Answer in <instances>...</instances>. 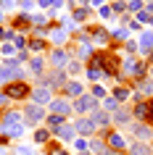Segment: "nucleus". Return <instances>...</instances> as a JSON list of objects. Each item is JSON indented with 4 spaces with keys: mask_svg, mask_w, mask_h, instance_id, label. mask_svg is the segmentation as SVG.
<instances>
[{
    "mask_svg": "<svg viewBox=\"0 0 153 155\" xmlns=\"http://www.w3.org/2000/svg\"><path fill=\"white\" fill-rule=\"evenodd\" d=\"M92 66L103 68L106 76H121L119 74V58L113 55V53H95L92 55Z\"/></svg>",
    "mask_w": 153,
    "mask_h": 155,
    "instance_id": "f257e3e1",
    "label": "nucleus"
},
{
    "mask_svg": "<svg viewBox=\"0 0 153 155\" xmlns=\"http://www.w3.org/2000/svg\"><path fill=\"white\" fill-rule=\"evenodd\" d=\"M32 95V90H29V84L24 82H16V84H8V90H5V97H13V100H24Z\"/></svg>",
    "mask_w": 153,
    "mask_h": 155,
    "instance_id": "f03ea898",
    "label": "nucleus"
},
{
    "mask_svg": "<svg viewBox=\"0 0 153 155\" xmlns=\"http://www.w3.org/2000/svg\"><path fill=\"white\" fill-rule=\"evenodd\" d=\"M34 97V105H45V103H53V90L50 87H37V90L32 92Z\"/></svg>",
    "mask_w": 153,
    "mask_h": 155,
    "instance_id": "7ed1b4c3",
    "label": "nucleus"
},
{
    "mask_svg": "<svg viewBox=\"0 0 153 155\" xmlns=\"http://www.w3.org/2000/svg\"><path fill=\"white\" fill-rule=\"evenodd\" d=\"M98 100L92 97V95H82V97H77V103H74V110L77 113H85V110H90V108H95Z\"/></svg>",
    "mask_w": 153,
    "mask_h": 155,
    "instance_id": "20e7f679",
    "label": "nucleus"
},
{
    "mask_svg": "<svg viewBox=\"0 0 153 155\" xmlns=\"http://www.w3.org/2000/svg\"><path fill=\"white\" fill-rule=\"evenodd\" d=\"M74 131L92 134V131H95V124H92V118H77V124H74Z\"/></svg>",
    "mask_w": 153,
    "mask_h": 155,
    "instance_id": "39448f33",
    "label": "nucleus"
},
{
    "mask_svg": "<svg viewBox=\"0 0 153 155\" xmlns=\"http://www.w3.org/2000/svg\"><path fill=\"white\" fill-rule=\"evenodd\" d=\"M37 121H42V108L40 105H29V108H26V124L34 126Z\"/></svg>",
    "mask_w": 153,
    "mask_h": 155,
    "instance_id": "423d86ee",
    "label": "nucleus"
},
{
    "mask_svg": "<svg viewBox=\"0 0 153 155\" xmlns=\"http://www.w3.org/2000/svg\"><path fill=\"white\" fill-rule=\"evenodd\" d=\"M111 121L116 124V126H127V124L132 121V113H129V110H124V108H119V110L111 116Z\"/></svg>",
    "mask_w": 153,
    "mask_h": 155,
    "instance_id": "0eeeda50",
    "label": "nucleus"
},
{
    "mask_svg": "<svg viewBox=\"0 0 153 155\" xmlns=\"http://www.w3.org/2000/svg\"><path fill=\"white\" fill-rule=\"evenodd\" d=\"M137 48H140V53H148V50H153V32H143V34H140Z\"/></svg>",
    "mask_w": 153,
    "mask_h": 155,
    "instance_id": "6e6552de",
    "label": "nucleus"
},
{
    "mask_svg": "<svg viewBox=\"0 0 153 155\" xmlns=\"http://www.w3.org/2000/svg\"><path fill=\"white\" fill-rule=\"evenodd\" d=\"M50 108H53V113H56V116H66L69 110H71V105H69L66 100H53V103H50Z\"/></svg>",
    "mask_w": 153,
    "mask_h": 155,
    "instance_id": "1a4fd4ad",
    "label": "nucleus"
},
{
    "mask_svg": "<svg viewBox=\"0 0 153 155\" xmlns=\"http://www.w3.org/2000/svg\"><path fill=\"white\" fill-rule=\"evenodd\" d=\"M90 118H92V124H95V126H106V124L111 121V116L106 113V110H98V108L92 110V116H90Z\"/></svg>",
    "mask_w": 153,
    "mask_h": 155,
    "instance_id": "9d476101",
    "label": "nucleus"
},
{
    "mask_svg": "<svg viewBox=\"0 0 153 155\" xmlns=\"http://www.w3.org/2000/svg\"><path fill=\"white\" fill-rule=\"evenodd\" d=\"M66 61H69L66 50H61V48H58V50H53V53H50V63H53V66H64Z\"/></svg>",
    "mask_w": 153,
    "mask_h": 155,
    "instance_id": "9b49d317",
    "label": "nucleus"
},
{
    "mask_svg": "<svg viewBox=\"0 0 153 155\" xmlns=\"http://www.w3.org/2000/svg\"><path fill=\"white\" fill-rule=\"evenodd\" d=\"M108 145H111L113 150H121V147L127 145V142H124V137H121L119 131H111V134H108Z\"/></svg>",
    "mask_w": 153,
    "mask_h": 155,
    "instance_id": "f8f14e48",
    "label": "nucleus"
},
{
    "mask_svg": "<svg viewBox=\"0 0 153 155\" xmlns=\"http://www.w3.org/2000/svg\"><path fill=\"white\" fill-rule=\"evenodd\" d=\"M132 131H135V137H140V139H151V129H148L145 124H132Z\"/></svg>",
    "mask_w": 153,
    "mask_h": 155,
    "instance_id": "ddd939ff",
    "label": "nucleus"
},
{
    "mask_svg": "<svg viewBox=\"0 0 153 155\" xmlns=\"http://www.w3.org/2000/svg\"><path fill=\"white\" fill-rule=\"evenodd\" d=\"M135 118H140V121H148V100L135 105Z\"/></svg>",
    "mask_w": 153,
    "mask_h": 155,
    "instance_id": "4468645a",
    "label": "nucleus"
},
{
    "mask_svg": "<svg viewBox=\"0 0 153 155\" xmlns=\"http://www.w3.org/2000/svg\"><path fill=\"white\" fill-rule=\"evenodd\" d=\"M56 137H61V139H71V137H74V126H64V124H61V126L56 129Z\"/></svg>",
    "mask_w": 153,
    "mask_h": 155,
    "instance_id": "2eb2a0df",
    "label": "nucleus"
},
{
    "mask_svg": "<svg viewBox=\"0 0 153 155\" xmlns=\"http://www.w3.org/2000/svg\"><path fill=\"white\" fill-rule=\"evenodd\" d=\"M87 79H90V82H98V79H106V71H103V68H98V66H92V68L87 71Z\"/></svg>",
    "mask_w": 153,
    "mask_h": 155,
    "instance_id": "dca6fc26",
    "label": "nucleus"
},
{
    "mask_svg": "<svg viewBox=\"0 0 153 155\" xmlns=\"http://www.w3.org/2000/svg\"><path fill=\"white\" fill-rule=\"evenodd\" d=\"M66 95H69V97L82 95V84H79V82H66Z\"/></svg>",
    "mask_w": 153,
    "mask_h": 155,
    "instance_id": "f3484780",
    "label": "nucleus"
},
{
    "mask_svg": "<svg viewBox=\"0 0 153 155\" xmlns=\"http://www.w3.org/2000/svg\"><path fill=\"white\" fill-rule=\"evenodd\" d=\"M92 40H95L98 45H103V42L108 40V32H106V29H100V26H98V29H92Z\"/></svg>",
    "mask_w": 153,
    "mask_h": 155,
    "instance_id": "a211bd4d",
    "label": "nucleus"
},
{
    "mask_svg": "<svg viewBox=\"0 0 153 155\" xmlns=\"http://www.w3.org/2000/svg\"><path fill=\"white\" fill-rule=\"evenodd\" d=\"M113 97L119 100V105H121V103L129 97V90H127V87H116V90H113Z\"/></svg>",
    "mask_w": 153,
    "mask_h": 155,
    "instance_id": "6ab92c4d",
    "label": "nucleus"
},
{
    "mask_svg": "<svg viewBox=\"0 0 153 155\" xmlns=\"http://www.w3.org/2000/svg\"><path fill=\"white\" fill-rule=\"evenodd\" d=\"M53 42H56V45H64L66 42V29H53Z\"/></svg>",
    "mask_w": 153,
    "mask_h": 155,
    "instance_id": "aec40b11",
    "label": "nucleus"
},
{
    "mask_svg": "<svg viewBox=\"0 0 153 155\" xmlns=\"http://www.w3.org/2000/svg\"><path fill=\"white\" fill-rule=\"evenodd\" d=\"M90 150L98 153V155H108V147H106L103 142H90Z\"/></svg>",
    "mask_w": 153,
    "mask_h": 155,
    "instance_id": "412c9836",
    "label": "nucleus"
},
{
    "mask_svg": "<svg viewBox=\"0 0 153 155\" xmlns=\"http://www.w3.org/2000/svg\"><path fill=\"white\" fill-rule=\"evenodd\" d=\"M129 155H151V150H148L145 145H140V142H137V145H132V150H129Z\"/></svg>",
    "mask_w": 153,
    "mask_h": 155,
    "instance_id": "4be33fe9",
    "label": "nucleus"
},
{
    "mask_svg": "<svg viewBox=\"0 0 153 155\" xmlns=\"http://www.w3.org/2000/svg\"><path fill=\"white\" fill-rule=\"evenodd\" d=\"M48 137H50V131H45V129H37V131H34V142H37V145L48 142Z\"/></svg>",
    "mask_w": 153,
    "mask_h": 155,
    "instance_id": "5701e85b",
    "label": "nucleus"
},
{
    "mask_svg": "<svg viewBox=\"0 0 153 155\" xmlns=\"http://www.w3.org/2000/svg\"><path fill=\"white\" fill-rule=\"evenodd\" d=\"M103 105H106V110H119V100H116V97H106V103H103Z\"/></svg>",
    "mask_w": 153,
    "mask_h": 155,
    "instance_id": "b1692460",
    "label": "nucleus"
},
{
    "mask_svg": "<svg viewBox=\"0 0 153 155\" xmlns=\"http://www.w3.org/2000/svg\"><path fill=\"white\" fill-rule=\"evenodd\" d=\"M87 13H90L87 8H74V21H85V18H87Z\"/></svg>",
    "mask_w": 153,
    "mask_h": 155,
    "instance_id": "393cba45",
    "label": "nucleus"
},
{
    "mask_svg": "<svg viewBox=\"0 0 153 155\" xmlns=\"http://www.w3.org/2000/svg\"><path fill=\"white\" fill-rule=\"evenodd\" d=\"M137 84H140V92H145V95H151V92H153V84L148 82V79H140Z\"/></svg>",
    "mask_w": 153,
    "mask_h": 155,
    "instance_id": "a878e982",
    "label": "nucleus"
},
{
    "mask_svg": "<svg viewBox=\"0 0 153 155\" xmlns=\"http://www.w3.org/2000/svg\"><path fill=\"white\" fill-rule=\"evenodd\" d=\"M8 131H11V137H21L24 134V126L21 124H13V126H8Z\"/></svg>",
    "mask_w": 153,
    "mask_h": 155,
    "instance_id": "bb28decb",
    "label": "nucleus"
},
{
    "mask_svg": "<svg viewBox=\"0 0 153 155\" xmlns=\"http://www.w3.org/2000/svg\"><path fill=\"white\" fill-rule=\"evenodd\" d=\"M29 68H32L34 74H42V61H40V58H32V63H29Z\"/></svg>",
    "mask_w": 153,
    "mask_h": 155,
    "instance_id": "cd10ccee",
    "label": "nucleus"
},
{
    "mask_svg": "<svg viewBox=\"0 0 153 155\" xmlns=\"http://www.w3.org/2000/svg\"><path fill=\"white\" fill-rule=\"evenodd\" d=\"M48 124H50V126H56V129H58V126L64 124V116H56V113H53V116H50V118H48Z\"/></svg>",
    "mask_w": 153,
    "mask_h": 155,
    "instance_id": "c85d7f7f",
    "label": "nucleus"
},
{
    "mask_svg": "<svg viewBox=\"0 0 153 155\" xmlns=\"http://www.w3.org/2000/svg\"><path fill=\"white\" fill-rule=\"evenodd\" d=\"M127 29H113V40H121V42H124V40H127Z\"/></svg>",
    "mask_w": 153,
    "mask_h": 155,
    "instance_id": "c756f323",
    "label": "nucleus"
},
{
    "mask_svg": "<svg viewBox=\"0 0 153 155\" xmlns=\"http://www.w3.org/2000/svg\"><path fill=\"white\" fill-rule=\"evenodd\" d=\"M79 68H82V63H79V61H69V74H77Z\"/></svg>",
    "mask_w": 153,
    "mask_h": 155,
    "instance_id": "7c9ffc66",
    "label": "nucleus"
},
{
    "mask_svg": "<svg viewBox=\"0 0 153 155\" xmlns=\"http://www.w3.org/2000/svg\"><path fill=\"white\" fill-rule=\"evenodd\" d=\"M29 48H32V50H42V48H45V42H42L40 37H37V40H32V42H29Z\"/></svg>",
    "mask_w": 153,
    "mask_h": 155,
    "instance_id": "2f4dec72",
    "label": "nucleus"
},
{
    "mask_svg": "<svg viewBox=\"0 0 153 155\" xmlns=\"http://www.w3.org/2000/svg\"><path fill=\"white\" fill-rule=\"evenodd\" d=\"M92 97H106V90H103V87H92Z\"/></svg>",
    "mask_w": 153,
    "mask_h": 155,
    "instance_id": "473e14b6",
    "label": "nucleus"
},
{
    "mask_svg": "<svg viewBox=\"0 0 153 155\" xmlns=\"http://www.w3.org/2000/svg\"><path fill=\"white\" fill-rule=\"evenodd\" d=\"M92 55V50H90V45H82V50H79V58H90Z\"/></svg>",
    "mask_w": 153,
    "mask_h": 155,
    "instance_id": "72a5a7b5",
    "label": "nucleus"
},
{
    "mask_svg": "<svg viewBox=\"0 0 153 155\" xmlns=\"http://www.w3.org/2000/svg\"><path fill=\"white\" fill-rule=\"evenodd\" d=\"M143 8V0H129V11H140Z\"/></svg>",
    "mask_w": 153,
    "mask_h": 155,
    "instance_id": "f704fd0d",
    "label": "nucleus"
},
{
    "mask_svg": "<svg viewBox=\"0 0 153 155\" xmlns=\"http://www.w3.org/2000/svg\"><path fill=\"white\" fill-rule=\"evenodd\" d=\"M100 16H103V18H111V16H113V8H108V5L100 8Z\"/></svg>",
    "mask_w": 153,
    "mask_h": 155,
    "instance_id": "c9c22d12",
    "label": "nucleus"
},
{
    "mask_svg": "<svg viewBox=\"0 0 153 155\" xmlns=\"http://www.w3.org/2000/svg\"><path fill=\"white\" fill-rule=\"evenodd\" d=\"M148 124H153V97L148 100Z\"/></svg>",
    "mask_w": 153,
    "mask_h": 155,
    "instance_id": "e433bc0d",
    "label": "nucleus"
},
{
    "mask_svg": "<svg viewBox=\"0 0 153 155\" xmlns=\"http://www.w3.org/2000/svg\"><path fill=\"white\" fill-rule=\"evenodd\" d=\"M137 18H140V21H151V11H140Z\"/></svg>",
    "mask_w": 153,
    "mask_h": 155,
    "instance_id": "4c0bfd02",
    "label": "nucleus"
},
{
    "mask_svg": "<svg viewBox=\"0 0 153 155\" xmlns=\"http://www.w3.org/2000/svg\"><path fill=\"white\" fill-rule=\"evenodd\" d=\"M50 155H66V153H64L58 145H53V147H50Z\"/></svg>",
    "mask_w": 153,
    "mask_h": 155,
    "instance_id": "58836bf2",
    "label": "nucleus"
},
{
    "mask_svg": "<svg viewBox=\"0 0 153 155\" xmlns=\"http://www.w3.org/2000/svg\"><path fill=\"white\" fill-rule=\"evenodd\" d=\"M127 50H129V53H137L140 48H137V42H127Z\"/></svg>",
    "mask_w": 153,
    "mask_h": 155,
    "instance_id": "ea45409f",
    "label": "nucleus"
},
{
    "mask_svg": "<svg viewBox=\"0 0 153 155\" xmlns=\"http://www.w3.org/2000/svg\"><path fill=\"white\" fill-rule=\"evenodd\" d=\"M16 153H19V155H32V150H29V147H19Z\"/></svg>",
    "mask_w": 153,
    "mask_h": 155,
    "instance_id": "a19ab883",
    "label": "nucleus"
},
{
    "mask_svg": "<svg viewBox=\"0 0 153 155\" xmlns=\"http://www.w3.org/2000/svg\"><path fill=\"white\" fill-rule=\"evenodd\" d=\"M21 5H24V8H32V5H34V0H21Z\"/></svg>",
    "mask_w": 153,
    "mask_h": 155,
    "instance_id": "79ce46f5",
    "label": "nucleus"
},
{
    "mask_svg": "<svg viewBox=\"0 0 153 155\" xmlns=\"http://www.w3.org/2000/svg\"><path fill=\"white\" fill-rule=\"evenodd\" d=\"M56 0H40V5H53Z\"/></svg>",
    "mask_w": 153,
    "mask_h": 155,
    "instance_id": "37998d69",
    "label": "nucleus"
},
{
    "mask_svg": "<svg viewBox=\"0 0 153 155\" xmlns=\"http://www.w3.org/2000/svg\"><path fill=\"white\" fill-rule=\"evenodd\" d=\"M5 100H8V97H5V95H3V92H0V105H3V103H5Z\"/></svg>",
    "mask_w": 153,
    "mask_h": 155,
    "instance_id": "c03bdc74",
    "label": "nucleus"
},
{
    "mask_svg": "<svg viewBox=\"0 0 153 155\" xmlns=\"http://www.w3.org/2000/svg\"><path fill=\"white\" fill-rule=\"evenodd\" d=\"M0 16H3V11H0Z\"/></svg>",
    "mask_w": 153,
    "mask_h": 155,
    "instance_id": "a18cd8bd",
    "label": "nucleus"
},
{
    "mask_svg": "<svg viewBox=\"0 0 153 155\" xmlns=\"http://www.w3.org/2000/svg\"><path fill=\"white\" fill-rule=\"evenodd\" d=\"M151 61H153V55H151Z\"/></svg>",
    "mask_w": 153,
    "mask_h": 155,
    "instance_id": "49530a36",
    "label": "nucleus"
},
{
    "mask_svg": "<svg viewBox=\"0 0 153 155\" xmlns=\"http://www.w3.org/2000/svg\"><path fill=\"white\" fill-rule=\"evenodd\" d=\"M151 76H153V71H151Z\"/></svg>",
    "mask_w": 153,
    "mask_h": 155,
    "instance_id": "de8ad7c7",
    "label": "nucleus"
}]
</instances>
